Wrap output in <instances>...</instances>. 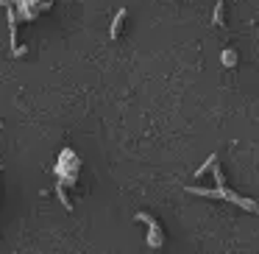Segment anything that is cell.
Returning a JSON list of instances; mask_svg holds the SVG:
<instances>
[{
    "label": "cell",
    "instance_id": "obj_2",
    "mask_svg": "<svg viewBox=\"0 0 259 254\" xmlns=\"http://www.w3.org/2000/svg\"><path fill=\"white\" fill-rule=\"evenodd\" d=\"M134 218L140 221V224L148 226V246H151V248L162 246V226L156 224V218H153V215H148V212H137Z\"/></svg>",
    "mask_w": 259,
    "mask_h": 254
},
{
    "label": "cell",
    "instance_id": "obj_3",
    "mask_svg": "<svg viewBox=\"0 0 259 254\" xmlns=\"http://www.w3.org/2000/svg\"><path fill=\"white\" fill-rule=\"evenodd\" d=\"M123 20H125V9H120V12L114 14L112 28H109V37H112V40H117V37H120V28H123Z\"/></svg>",
    "mask_w": 259,
    "mask_h": 254
},
{
    "label": "cell",
    "instance_id": "obj_1",
    "mask_svg": "<svg viewBox=\"0 0 259 254\" xmlns=\"http://www.w3.org/2000/svg\"><path fill=\"white\" fill-rule=\"evenodd\" d=\"M187 193H192V196H209V198H226V201H231V204H237V207H242V209H248V212H256V201H251V198H240L237 193H231V190H226V187H218V190H201V187H190Z\"/></svg>",
    "mask_w": 259,
    "mask_h": 254
},
{
    "label": "cell",
    "instance_id": "obj_7",
    "mask_svg": "<svg viewBox=\"0 0 259 254\" xmlns=\"http://www.w3.org/2000/svg\"><path fill=\"white\" fill-rule=\"evenodd\" d=\"M214 162H218V157H214V154H212V157H209V159H206V162H203V165H201V168H198V170H195V176H203V173H209V168H212V165H214Z\"/></svg>",
    "mask_w": 259,
    "mask_h": 254
},
{
    "label": "cell",
    "instance_id": "obj_6",
    "mask_svg": "<svg viewBox=\"0 0 259 254\" xmlns=\"http://www.w3.org/2000/svg\"><path fill=\"white\" fill-rule=\"evenodd\" d=\"M56 193H59V201L64 204V209H73V204H70V198H67V193H64V185H62V182H59Z\"/></svg>",
    "mask_w": 259,
    "mask_h": 254
},
{
    "label": "cell",
    "instance_id": "obj_4",
    "mask_svg": "<svg viewBox=\"0 0 259 254\" xmlns=\"http://www.w3.org/2000/svg\"><path fill=\"white\" fill-rule=\"evenodd\" d=\"M220 62H223V67H234V64H237V53L231 51V48H226L223 56H220Z\"/></svg>",
    "mask_w": 259,
    "mask_h": 254
},
{
    "label": "cell",
    "instance_id": "obj_5",
    "mask_svg": "<svg viewBox=\"0 0 259 254\" xmlns=\"http://www.w3.org/2000/svg\"><path fill=\"white\" fill-rule=\"evenodd\" d=\"M212 23L218 25V28H223V0H218V6H214V12H212Z\"/></svg>",
    "mask_w": 259,
    "mask_h": 254
}]
</instances>
